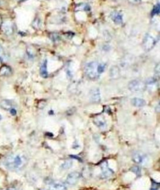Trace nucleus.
<instances>
[{"label":"nucleus","instance_id":"obj_24","mask_svg":"<svg viewBox=\"0 0 160 190\" xmlns=\"http://www.w3.org/2000/svg\"><path fill=\"white\" fill-rule=\"evenodd\" d=\"M2 54H3V48H2V47L0 46V58L3 57Z\"/></svg>","mask_w":160,"mask_h":190},{"label":"nucleus","instance_id":"obj_14","mask_svg":"<svg viewBox=\"0 0 160 190\" xmlns=\"http://www.w3.org/2000/svg\"><path fill=\"white\" fill-rule=\"evenodd\" d=\"M12 74V69L9 66L3 65L0 68V76H8Z\"/></svg>","mask_w":160,"mask_h":190},{"label":"nucleus","instance_id":"obj_12","mask_svg":"<svg viewBox=\"0 0 160 190\" xmlns=\"http://www.w3.org/2000/svg\"><path fill=\"white\" fill-rule=\"evenodd\" d=\"M48 190H67V188L63 183L54 182L49 186Z\"/></svg>","mask_w":160,"mask_h":190},{"label":"nucleus","instance_id":"obj_5","mask_svg":"<svg viewBox=\"0 0 160 190\" xmlns=\"http://www.w3.org/2000/svg\"><path fill=\"white\" fill-rule=\"evenodd\" d=\"M80 173L77 171H73V172L70 173L66 177V183L70 185H74L80 179Z\"/></svg>","mask_w":160,"mask_h":190},{"label":"nucleus","instance_id":"obj_23","mask_svg":"<svg viewBox=\"0 0 160 190\" xmlns=\"http://www.w3.org/2000/svg\"><path fill=\"white\" fill-rule=\"evenodd\" d=\"M10 113H11V115H12V116H15V115H16V113H17L16 109L14 108H11V109H10Z\"/></svg>","mask_w":160,"mask_h":190},{"label":"nucleus","instance_id":"obj_9","mask_svg":"<svg viewBox=\"0 0 160 190\" xmlns=\"http://www.w3.org/2000/svg\"><path fill=\"white\" fill-rule=\"evenodd\" d=\"M155 39L153 37H151V36H146L145 37V40H144V46L145 48L147 50H149L152 48L153 47L155 46Z\"/></svg>","mask_w":160,"mask_h":190},{"label":"nucleus","instance_id":"obj_10","mask_svg":"<svg viewBox=\"0 0 160 190\" xmlns=\"http://www.w3.org/2000/svg\"><path fill=\"white\" fill-rule=\"evenodd\" d=\"M0 107L5 111H10L13 107V101L10 100H3L0 101Z\"/></svg>","mask_w":160,"mask_h":190},{"label":"nucleus","instance_id":"obj_7","mask_svg":"<svg viewBox=\"0 0 160 190\" xmlns=\"http://www.w3.org/2000/svg\"><path fill=\"white\" fill-rule=\"evenodd\" d=\"M95 125L101 129H105L107 127V123L105 116L103 115H98L93 119Z\"/></svg>","mask_w":160,"mask_h":190},{"label":"nucleus","instance_id":"obj_17","mask_svg":"<svg viewBox=\"0 0 160 190\" xmlns=\"http://www.w3.org/2000/svg\"><path fill=\"white\" fill-rule=\"evenodd\" d=\"M72 165H73V162L71 161H66L64 163L61 165V168L63 169H68L72 166Z\"/></svg>","mask_w":160,"mask_h":190},{"label":"nucleus","instance_id":"obj_6","mask_svg":"<svg viewBox=\"0 0 160 190\" xmlns=\"http://www.w3.org/2000/svg\"><path fill=\"white\" fill-rule=\"evenodd\" d=\"M90 98L93 103H98L101 101V93L98 88L94 87L90 91Z\"/></svg>","mask_w":160,"mask_h":190},{"label":"nucleus","instance_id":"obj_15","mask_svg":"<svg viewBox=\"0 0 160 190\" xmlns=\"http://www.w3.org/2000/svg\"><path fill=\"white\" fill-rule=\"evenodd\" d=\"M40 73L41 76L43 78H47L48 76V64L47 60H44V62L41 64L40 69Z\"/></svg>","mask_w":160,"mask_h":190},{"label":"nucleus","instance_id":"obj_25","mask_svg":"<svg viewBox=\"0 0 160 190\" xmlns=\"http://www.w3.org/2000/svg\"><path fill=\"white\" fill-rule=\"evenodd\" d=\"M6 190H17V189H14V188H8V189H6Z\"/></svg>","mask_w":160,"mask_h":190},{"label":"nucleus","instance_id":"obj_22","mask_svg":"<svg viewBox=\"0 0 160 190\" xmlns=\"http://www.w3.org/2000/svg\"><path fill=\"white\" fill-rule=\"evenodd\" d=\"M159 12V5H158L157 6L154 8V9L152 11V14L153 15H155V14H158Z\"/></svg>","mask_w":160,"mask_h":190},{"label":"nucleus","instance_id":"obj_11","mask_svg":"<svg viewBox=\"0 0 160 190\" xmlns=\"http://www.w3.org/2000/svg\"><path fill=\"white\" fill-rule=\"evenodd\" d=\"M131 103L135 107L141 108L143 107L146 104V101L145 100L140 98H133L131 100Z\"/></svg>","mask_w":160,"mask_h":190},{"label":"nucleus","instance_id":"obj_3","mask_svg":"<svg viewBox=\"0 0 160 190\" xmlns=\"http://www.w3.org/2000/svg\"><path fill=\"white\" fill-rule=\"evenodd\" d=\"M129 91L133 93H140L144 91L146 88V83L141 80H133L129 82L128 85Z\"/></svg>","mask_w":160,"mask_h":190},{"label":"nucleus","instance_id":"obj_26","mask_svg":"<svg viewBox=\"0 0 160 190\" xmlns=\"http://www.w3.org/2000/svg\"><path fill=\"white\" fill-rule=\"evenodd\" d=\"M1 119H2V116H1V115H0V121L1 120Z\"/></svg>","mask_w":160,"mask_h":190},{"label":"nucleus","instance_id":"obj_16","mask_svg":"<svg viewBox=\"0 0 160 190\" xmlns=\"http://www.w3.org/2000/svg\"><path fill=\"white\" fill-rule=\"evenodd\" d=\"M2 30L5 34L10 35V34H12L13 33L12 26L9 23H5L3 24Z\"/></svg>","mask_w":160,"mask_h":190},{"label":"nucleus","instance_id":"obj_4","mask_svg":"<svg viewBox=\"0 0 160 190\" xmlns=\"http://www.w3.org/2000/svg\"><path fill=\"white\" fill-rule=\"evenodd\" d=\"M101 169L102 173L101 176L103 178H108L113 176L114 174V171L109 168L108 164L106 161L104 162L101 164Z\"/></svg>","mask_w":160,"mask_h":190},{"label":"nucleus","instance_id":"obj_19","mask_svg":"<svg viewBox=\"0 0 160 190\" xmlns=\"http://www.w3.org/2000/svg\"><path fill=\"white\" fill-rule=\"evenodd\" d=\"M160 68H159V64H158L156 66L155 68V78H156L157 80H158L159 78V74H160V71H159Z\"/></svg>","mask_w":160,"mask_h":190},{"label":"nucleus","instance_id":"obj_21","mask_svg":"<svg viewBox=\"0 0 160 190\" xmlns=\"http://www.w3.org/2000/svg\"><path fill=\"white\" fill-rule=\"evenodd\" d=\"M131 171L136 173L137 175H139L141 174V169L138 166H134L131 169Z\"/></svg>","mask_w":160,"mask_h":190},{"label":"nucleus","instance_id":"obj_8","mask_svg":"<svg viewBox=\"0 0 160 190\" xmlns=\"http://www.w3.org/2000/svg\"><path fill=\"white\" fill-rule=\"evenodd\" d=\"M132 159L133 162L137 164L144 165L147 162V157L145 154L141 152H136L133 155Z\"/></svg>","mask_w":160,"mask_h":190},{"label":"nucleus","instance_id":"obj_1","mask_svg":"<svg viewBox=\"0 0 160 190\" xmlns=\"http://www.w3.org/2000/svg\"><path fill=\"white\" fill-rule=\"evenodd\" d=\"M26 159L20 154H13L8 156L3 162L4 166L10 170H18L25 165Z\"/></svg>","mask_w":160,"mask_h":190},{"label":"nucleus","instance_id":"obj_2","mask_svg":"<svg viewBox=\"0 0 160 190\" xmlns=\"http://www.w3.org/2000/svg\"><path fill=\"white\" fill-rule=\"evenodd\" d=\"M98 63L96 61L88 63L84 66V71L85 75L90 80H95L99 78L100 74H99L98 71Z\"/></svg>","mask_w":160,"mask_h":190},{"label":"nucleus","instance_id":"obj_13","mask_svg":"<svg viewBox=\"0 0 160 190\" xmlns=\"http://www.w3.org/2000/svg\"><path fill=\"white\" fill-rule=\"evenodd\" d=\"M109 76L113 80L119 78L120 76V70L119 68L116 66H113L109 70Z\"/></svg>","mask_w":160,"mask_h":190},{"label":"nucleus","instance_id":"obj_18","mask_svg":"<svg viewBox=\"0 0 160 190\" xmlns=\"http://www.w3.org/2000/svg\"><path fill=\"white\" fill-rule=\"evenodd\" d=\"M105 68H106V65L103 63H98V73L101 74L105 71Z\"/></svg>","mask_w":160,"mask_h":190},{"label":"nucleus","instance_id":"obj_20","mask_svg":"<svg viewBox=\"0 0 160 190\" xmlns=\"http://www.w3.org/2000/svg\"><path fill=\"white\" fill-rule=\"evenodd\" d=\"M113 19L114 21L116 23L120 24L121 23H122V17L119 14H116V15L114 16L113 17Z\"/></svg>","mask_w":160,"mask_h":190}]
</instances>
